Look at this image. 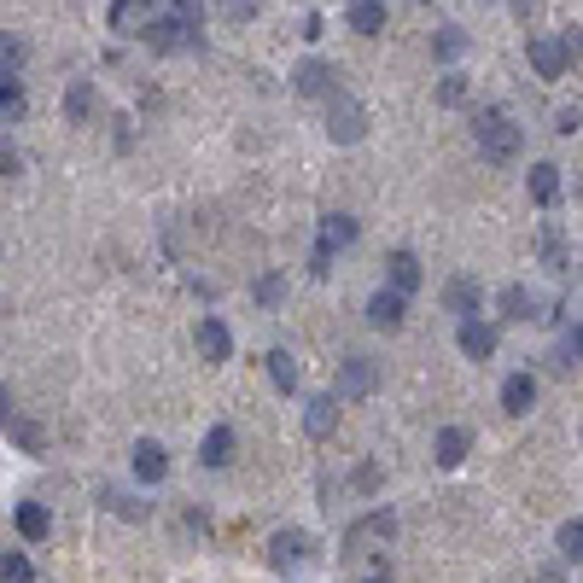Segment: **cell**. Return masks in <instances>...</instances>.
<instances>
[{
	"mask_svg": "<svg viewBox=\"0 0 583 583\" xmlns=\"http://www.w3.org/2000/svg\"><path fill=\"white\" fill-rule=\"evenodd\" d=\"M292 88L304 100H333V94H344V76L333 65H321V59H304V65L292 70Z\"/></svg>",
	"mask_w": 583,
	"mask_h": 583,
	"instance_id": "3957f363",
	"label": "cell"
},
{
	"mask_svg": "<svg viewBox=\"0 0 583 583\" xmlns=\"http://www.w3.org/2000/svg\"><path fill=\"white\" fill-rule=\"evenodd\" d=\"M502 309H508L514 321H525V315H531V321H543V315H537V298H531L525 286H508V292H502Z\"/></svg>",
	"mask_w": 583,
	"mask_h": 583,
	"instance_id": "cb8c5ba5",
	"label": "cell"
},
{
	"mask_svg": "<svg viewBox=\"0 0 583 583\" xmlns=\"http://www.w3.org/2000/svg\"><path fill=\"white\" fill-rule=\"evenodd\" d=\"M473 146H479L484 164H514V158H519V129L496 111V105H490V111L473 117Z\"/></svg>",
	"mask_w": 583,
	"mask_h": 583,
	"instance_id": "6da1fadb",
	"label": "cell"
},
{
	"mask_svg": "<svg viewBox=\"0 0 583 583\" xmlns=\"http://www.w3.org/2000/svg\"><path fill=\"white\" fill-rule=\"evenodd\" d=\"M566 47H572V59H583V24L578 30H566Z\"/></svg>",
	"mask_w": 583,
	"mask_h": 583,
	"instance_id": "b9f144b4",
	"label": "cell"
},
{
	"mask_svg": "<svg viewBox=\"0 0 583 583\" xmlns=\"http://www.w3.org/2000/svg\"><path fill=\"white\" fill-rule=\"evenodd\" d=\"M6 432L30 449V455H41V426H30V420H18V414H12V420H6Z\"/></svg>",
	"mask_w": 583,
	"mask_h": 583,
	"instance_id": "4dcf8cb0",
	"label": "cell"
},
{
	"mask_svg": "<svg viewBox=\"0 0 583 583\" xmlns=\"http://www.w3.org/2000/svg\"><path fill=\"white\" fill-rule=\"evenodd\" d=\"M566 65H572V47H566V35H531V70H537L543 82L566 76Z\"/></svg>",
	"mask_w": 583,
	"mask_h": 583,
	"instance_id": "8992f818",
	"label": "cell"
},
{
	"mask_svg": "<svg viewBox=\"0 0 583 583\" xmlns=\"http://www.w3.org/2000/svg\"><path fill=\"white\" fill-rule=\"evenodd\" d=\"M298 560H309V537L304 531H275V537H269V566L286 572V566H298Z\"/></svg>",
	"mask_w": 583,
	"mask_h": 583,
	"instance_id": "7c38bea8",
	"label": "cell"
},
{
	"mask_svg": "<svg viewBox=\"0 0 583 583\" xmlns=\"http://www.w3.org/2000/svg\"><path fill=\"white\" fill-rule=\"evenodd\" d=\"M88 111H94V88H88V82H70L65 117H70V123H88Z\"/></svg>",
	"mask_w": 583,
	"mask_h": 583,
	"instance_id": "603a6c76",
	"label": "cell"
},
{
	"mask_svg": "<svg viewBox=\"0 0 583 583\" xmlns=\"http://www.w3.org/2000/svg\"><path fill=\"white\" fill-rule=\"evenodd\" d=\"M146 6H152V0H111V12H105V24H111V30H129V24H135L140 12H146Z\"/></svg>",
	"mask_w": 583,
	"mask_h": 583,
	"instance_id": "484cf974",
	"label": "cell"
},
{
	"mask_svg": "<svg viewBox=\"0 0 583 583\" xmlns=\"http://www.w3.org/2000/svg\"><path fill=\"white\" fill-rule=\"evenodd\" d=\"M350 30L356 35H379L385 30V0H350Z\"/></svg>",
	"mask_w": 583,
	"mask_h": 583,
	"instance_id": "ac0fdd59",
	"label": "cell"
},
{
	"mask_svg": "<svg viewBox=\"0 0 583 583\" xmlns=\"http://www.w3.org/2000/svg\"><path fill=\"white\" fill-rule=\"evenodd\" d=\"M560 554H566L572 566L583 560V519H566V525H560Z\"/></svg>",
	"mask_w": 583,
	"mask_h": 583,
	"instance_id": "83f0119b",
	"label": "cell"
},
{
	"mask_svg": "<svg viewBox=\"0 0 583 583\" xmlns=\"http://www.w3.org/2000/svg\"><path fill=\"white\" fill-rule=\"evenodd\" d=\"M146 47H158V53H181V47H193V41H187V24H181V18H146Z\"/></svg>",
	"mask_w": 583,
	"mask_h": 583,
	"instance_id": "9c48e42d",
	"label": "cell"
},
{
	"mask_svg": "<svg viewBox=\"0 0 583 583\" xmlns=\"http://www.w3.org/2000/svg\"><path fill=\"white\" fill-rule=\"evenodd\" d=\"M339 391H327V397H309L304 403V432L309 438H333V426H339Z\"/></svg>",
	"mask_w": 583,
	"mask_h": 583,
	"instance_id": "52a82bcc",
	"label": "cell"
},
{
	"mask_svg": "<svg viewBox=\"0 0 583 583\" xmlns=\"http://www.w3.org/2000/svg\"><path fill=\"white\" fill-rule=\"evenodd\" d=\"M374 385H379V368L368 362V356H344V362H339V379H333V391H339L344 403H362Z\"/></svg>",
	"mask_w": 583,
	"mask_h": 583,
	"instance_id": "5b68a950",
	"label": "cell"
},
{
	"mask_svg": "<svg viewBox=\"0 0 583 583\" xmlns=\"http://www.w3.org/2000/svg\"><path fill=\"white\" fill-rule=\"evenodd\" d=\"M432 449H438V467H461V461H467V449H473V438H467L461 426H444Z\"/></svg>",
	"mask_w": 583,
	"mask_h": 583,
	"instance_id": "e0dca14e",
	"label": "cell"
},
{
	"mask_svg": "<svg viewBox=\"0 0 583 583\" xmlns=\"http://www.w3.org/2000/svg\"><path fill=\"white\" fill-rule=\"evenodd\" d=\"M531 199L537 205H554L560 199V170L554 164H531Z\"/></svg>",
	"mask_w": 583,
	"mask_h": 583,
	"instance_id": "ffe728a7",
	"label": "cell"
},
{
	"mask_svg": "<svg viewBox=\"0 0 583 583\" xmlns=\"http://www.w3.org/2000/svg\"><path fill=\"white\" fill-rule=\"evenodd\" d=\"M280 292H286V280H280V275L257 280V304H280Z\"/></svg>",
	"mask_w": 583,
	"mask_h": 583,
	"instance_id": "74e56055",
	"label": "cell"
},
{
	"mask_svg": "<svg viewBox=\"0 0 583 583\" xmlns=\"http://www.w3.org/2000/svg\"><path fill=\"white\" fill-rule=\"evenodd\" d=\"M432 53H438V59H461V53H467V35H461L455 24H449V30H438V35H432Z\"/></svg>",
	"mask_w": 583,
	"mask_h": 583,
	"instance_id": "4316f807",
	"label": "cell"
},
{
	"mask_svg": "<svg viewBox=\"0 0 583 583\" xmlns=\"http://www.w3.org/2000/svg\"><path fill=\"white\" fill-rule=\"evenodd\" d=\"M100 502L111 508V514H123V519H146V508H140L135 496H123V490H105Z\"/></svg>",
	"mask_w": 583,
	"mask_h": 583,
	"instance_id": "1f68e13d",
	"label": "cell"
},
{
	"mask_svg": "<svg viewBox=\"0 0 583 583\" xmlns=\"http://www.w3.org/2000/svg\"><path fill=\"white\" fill-rule=\"evenodd\" d=\"M455 339H461V350H467V356H473V362H484V356H490V350H496V327H490V321H479V315H467V321H461V333H455Z\"/></svg>",
	"mask_w": 583,
	"mask_h": 583,
	"instance_id": "4fadbf2b",
	"label": "cell"
},
{
	"mask_svg": "<svg viewBox=\"0 0 583 583\" xmlns=\"http://www.w3.org/2000/svg\"><path fill=\"white\" fill-rule=\"evenodd\" d=\"M438 100L461 105V100H467V82H461V76H444V82H438Z\"/></svg>",
	"mask_w": 583,
	"mask_h": 583,
	"instance_id": "8d00e7d4",
	"label": "cell"
},
{
	"mask_svg": "<svg viewBox=\"0 0 583 583\" xmlns=\"http://www.w3.org/2000/svg\"><path fill=\"white\" fill-rule=\"evenodd\" d=\"M0 578H6V583H35V572H30V560L12 549V554H6V566H0Z\"/></svg>",
	"mask_w": 583,
	"mask_h": 583,
	"instance_id": "d6a6232c",
	"label": "cell"
},
{
	"mask_svg": "<svg viewBox=\"0 0 583 583\" xmlns=\"http://www.w3.org/2000/svg\"><path fill=\"white\" fill-rule=\"evenodd\" d=\"M199 461H205V467H228V461H234V426H210Z\"/></svg>",
	"mask_w": 583,
	"mask_h": 583,
	"instance_id": "2e32d148",
	"label": "cell"
},
{
	"mask_svg": "<svg viewBox=\"0 0 583 583\" xmlns=\"http://www.w3.org/2000/svg\"><path fill=\"white\" fill-rule=\"evenodd\" d=\"M554 129H560V135H572V129H578V111H572V105H566V111H554Z\"/></svg>",
	"mask_w": 583,
	"mask_h": 583,
	"instance_id": "f35d334b",
	"label": "cell"
},
{
	"mask_svg": "<svg viewBox=\"0 0 583 583\" xmlns=\"http://www.w3.org/2000/svg\"><path fill=\"white\" fill-rule=\"evenodd\" d=\"M537 583H560V572H543V578H537Z\"/></svg>",
	"mask_w": 583,
	"mask_h": 583,
	"instance_id": "7bdbcfd3",
	"label": "cell"
},
{
	"mask_svg": "<svg viewBox=\"0 0 583 583\" xmlns=\"http://www.w3.org/2000/svg\"><path fill=\"white\" fill-rule=\"evenodd\" d=\"M47 531H53V514H47L41 502H24V508H18V537H30V543H41Z\"/></svg>",
	"mask_w": 583,
	"mask_h": 583,
	"instance_id": "d6986e66",
	"label": "cell"
},
{
	"mask_svg": "<svg viewBox=\"0 0 583 583\" xmlns=\"http://www.w3.org/2000/svg\"><path fill=\"white\" fill-rule=\"evenodd\" d=\"M327 135L339 140V146H356V140L368 135V111L350 100V94H333V111H327Z\"/></svg>",
	"mask_w": 583,
	"mask_h": 583,
	"instance_id": "277c9868",
	"label": "cell"
},
{
	"mask_svg": "<svg viewBox=\"0 0 583 583\" xmlns=\"http://www.w3.org/2000/svg\"><path fill=\"white\" fill-rule=\"evenodd\" d=\"M444 304H449V315H461V321H467V315H479V304H484L479 280H473V275H455L444 286Z\"/></svg>",
	"mask_w": 583,
	"mask_h": 583,
	"instance_id": "8fae6325",
	"label": "cell"
},
{
	"mask_svg": "<svg viewBox=\"0 0 583 583\" xmlns=\"http://www.w3.org/2000/svg\"><path fill=\"white\" fill-rule=\"evenodd\" d=\"M403 315H409V292H397V286H385V292L368 298V321L385 327V333H391V327H403Z\"/></svg>",
	"mask_w": 583,
	"mask_h": 583,
	"instance_id": "ba28073f",
	"label": "cell"
},
{
	"mask_svg": "<svg viewBox=\"0 0 583 583\" xmlns=\"http://www.w3.org/2000/svg\"><path fill=\"white\" fill-rule=\"evenodd\" d=\"M531 403H537V379L531 374H508L502 379V409L508 414H525Z\"/></svg>",
	"mask_w": 583,
	"mask_h": 583,
	"instance_id": "9a60e30c",
	"label": "cell"
},
{
	"mask_svg": "<svg viewBox=\"0 0 583 583\" xmlns=\"http://www.w3.org/2000/svg\"><path fill=\"white\" fill-rule=\"evenodd\" d=\"M566 356H572V362H583V321L572 327V339H566Z\"/></svg>",
	"mask_w": 583,
	"mask_h": 583,
	"instance_id": "60d3db41",
	"label": "cell"
},
{
	"mask_svg": "<svg viewBox=\"0 0 583 583\" xmlns=\"http://www.w3.org/2000/svg\"><path fill=\"white\" fill-rule=\"evenodd\" d=\"M199 356H205V362H228V356H234V333H228V321H216V315L199 321Z\"/></svg>",
	"mask_w": 583,
	"mask_h": 583,
	"instance_id": "30bf717a",
	"label": "cell"
},
{
	"mask_svg": "<svg viewBox=\"0 0 583 583\" xmlns=\"http://www.w3.org/2000/svg\"><path fill=\"white\" fill-rule=\"evenodd\" d=\"M170 18H181L187 30H199V24H205V6H199V0H175V6H170Z\"/></svg>",
	"mask_w": 583,
	"mask_h": 583,
	"instance_id": "e575fe53",
	"label": "cell"
},
{
	"mask_svg": "<svg viewBox=\"0 0 583 583\" xmlns=\"http://www.w3.org/2000/svg\"><path fill=\"white\" fill-rule=\"evenodd\" d=\"M362 537H397V519L391 514H368L362 525H350V543H362Z\"/></svg>",
	"mask_w": 583,
	"mask_h": 583,
	"instance_id": "d4e9b609",
	"label": "cell"
},
{
	"mask_svg": "<svg viewBox=\"0 0 583 583\" xmlns=\"http://www.w3.org/2000/svg\"><path fill=\"white\" fill-rule=\"evenodd\" d=\"M543 263H549V269H566V240H560V228H543Z\"/></svg>",
	"mask_w": 583,
	"mask_h": 583,
	"instance_id": "f546056e",
	"label": "cell"
},
{
	"mask_svg": "<svg viewBox=\"0 0 583 583\" xmlns=\"http://www.w3.org/2000/svg\"><path fill=\"white\" fill-rule=\"evenodd\" d=\"M391 286H397V292H414V286H420V263H414V251H391Z\"/></svg>",
	"mask_w": 583,
	"mask_h": 583,
	"instance_id": "44dd1931",
	"label": "cell"
},
{
	"mask_svg": "<svg viewBox=\"0 0 583 583\" xmlns=\"http://www.w3.org/2000/svg\"><path fill=\"white\" fill-rule=\"evenodd\" d=\"M0 65H6V76H18V65H24V41H18V35L0 41Z\"/></svg>",
	"mask_w": 583,
	"mask_h": 583,
	"instance_id": "836d02e7",
	"label": "cell"
},
{
	"mask_svg": "<svg viewBox=\"0 0 583 583\" xmlns=\"http://www.w3.org/2000/svg\"><path fill=\"white\" fill-rule=\"evenodd\" d=\"M356 240V216H327V222H321V240H315V257H309V275L315 280H327L333 275V251H339V245H350Z\"/></svg>",
	"mask_w": 583,
	"mask_h": 583,
	"instance_id": "7a4b0ae2",
	"label": "cell"
},
{
	"mask_svg": "<svg viewBox=\"0 0 583 583\" xmlns=\"http://www.w3.org/2000/svg\"><path fill=\"white\" fill-rule=\"evenodd\" d=\"M0 117H6V123L24 117V88H18V76H6V88H0Z\"/></svg>",
	"mask_w": 583,
	"mask_h": 583,
	"instance_id": "f1b7e54d",
	"label": "cell"
},
{
	"mask_svg": "<svg viewBox=\"0 0 583 583\" xmlns=\"http://www.w3.org/2000/svg\"><path fill=\"white\" fill-rule=\"evenodd\" d=\"M164 473H170V455H164V444H158V438H140V444H135V479L158 484Z\"/></svg>",
	"mask_w": 583,
	"mask_h": 583,
	"instance_id": "5bb4252c",
	"label": "cell"
},
{
	"mask_svg": "<svg viewBox=\"0 0 583 583\" xmlns=\"http://www.w3.org/2000/svg\"><path fill=\"white\" fill-rule=\"evenodd\" d=\"M263 362H269V379H275V391H298V362H292L286 350H269Z\"/></svg>",
	"mask_w": 583,
	"mask_h": 583,
	"instance_id": "7402d4cb",
	"label": "cell"
},
{
	"mask_svg": "<svg viewBox=\"0 0 583 583\" xmlns=\"http://www.w3.org/2000/svg\"><path fill=\"white\" fill-rule=\"evenodd\" d=\"M222 18L228 24H251L257 18V0H222Z\"/></svg>",
	"mask_w": 583,
	"mask_h": 583,
	"instance_id": "d590c367",
	"label": "cell"
},
{
	"mask_svg": "<svg viewBox=\"0 0 583 583\" xmlns=\"http://www.w3.org/2000/svg\"><path fill=\"white\" fill-rule=\"evenodd\" d=\"M368 583H391V578H368Z\"/></svg>",
	"mask_w": 583,
	"mask_h": 583,
	"instance_id": "ee69618b",
	"label": "cell"
},
{
	"mask_svg": "<svg viewBox=\"0 0 583 583\" xmlns=\"http://www.w3.org/2000/svg\"><path fill=\"white\" fill-rule=\"evenodd\" d=\"M508 6H514V18H537L543 12V0H508Z\"/></svg>",
	"mask_w": 583,
	"mask_h": 583,
	"instance_id": "ab89813d",
	"label": "cell"
}]
</instances>
